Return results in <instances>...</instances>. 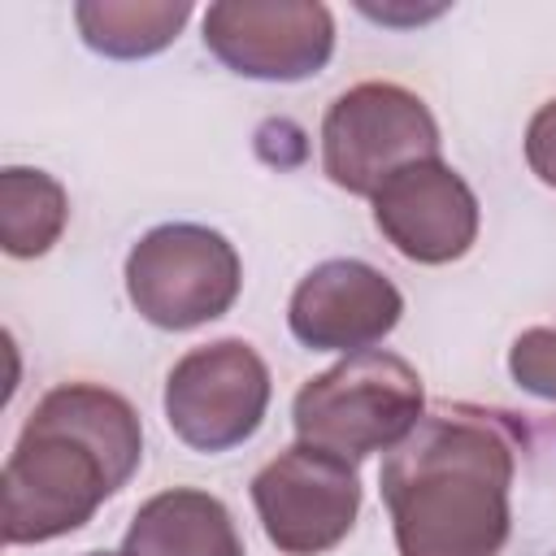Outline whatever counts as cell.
<instances>
[{
  "label": "cell",
  "mask_w": 556,
  "mask_h": 556,
  "mask_svg": "<svg viewBox=\"0 0 556 556\" xmlns=\"http://www.w3.org/2000/svg\"><path fill=\"white\" fill-rule=\"evenodd\" d=\"M517 434L504 413L439 404L382 456L400 556H500L513 530Z\"/></svg>",
  "instance_id": "obj_1"
},
{
  "label": "cell",
  "mask_w": 556,
  "mask_h": 556,
  "mask_svg": "<svg viewBox=\"0 0 556 556\" xmlns=\"http://www.w3.org/2000/svg\"><path fill=\"white\" fill-rule=\"evenodd\" d=\"M143 460V426L126 395L96 382L52 387L4 460V543H48L96 517Z\"/></svg>",
  "instance_id": "obj_2"
},
{
  "label": "cell",
  "mask_w": 556,
  "mask_h": 556,
  "mask_svg": "<svg viewBox=\"0 0 556 556\" xmlns=\"http://www.w3.org/2000/svg\"><path fill=\"white\" fill-rule=\"evenodd\" d=\"M426 408V391L417 369L382 348H365L308 378L295 391L291 421L300 443L334 452L343 460H365L374 452H391Z\"/></svg>",
  "instance_id": "obj_3"
},
{
  "label": "cell",
  "mask_w": 556,
  "mask_h": 556,
  "mask_svg": "<svg viewBox=\"0 0 556 556\" xmlns=\"http://www.w3.org/2000/svg\"><path fill=\"white\" fill-rule=\"evenodd\" d=\"M243 269L226 235L195 222L148 230L126 256V295L161 330H195L230 313Z\"/></svg>",
  "instance_id": "obj_4"
},
{
  "label": "cell",
  "mask_w": 556,
  "mask_h": 556,
  "mask_svg": "<svg viewBox=\"0 0 556 556\" xmlns=\"http://www.w3.org/2000/svg\"><path fill=\"white\" fill-rule=\"evenodd\" d=\"M439 156V122L400 83H356L321 117V169L352 195H374L395 169Z\"/></svg>",
  "instance_id": "obj_5"
},
{
  "label": "cell",
  "mask_w": 556,
  "mask_h": 556,
  "mask_svg": "<svg viewBox=\"0 0 556 556\" xmlns=\"http://www.w3.org/2000/svg\"><path fill=\"white\" fill-rule=\"evenodd\" d=\"M269 408V369L243 339H217L174 361L165 378V421L195 452L248 443Z\"/></svg>",
  "instance_id": "obj_6"
},
{
  "label": "cell",
  "mask_w": 556,
  "mask_h": 556,
  "mask_svg": "<svg viewBox=\"0 0 556 556\" xmlns=\"http://www.w3.org/2000/svg\"><path fill=\"white\" fill-rule=\"evenodd\" d=\"M252 504L265 539L282 556H321L352 534L361 478L352 460L313 443H291L252 478Z\"/></svg>",
  "instance_id": "obj_7"
},
{
  "label": "cell",
  "mask_w": 556,
  "mask_h": 556,
  "mask_svg": "<svg viewBox=\"0 0 556 556\" xmlns=\"http://www.w3.org/2000/svg\"><path fill=\"white\" fill-rule=\"evenodd\" d=\"M204 48L261 83L313 78L334 52V13L317 0H222L204 13Z\"/></svg>",
  "instance_id": "obj_8"
},
{
  "label": "cell",
  "mask_w": 556,
  "mask_h": 556,
  "mask_svg": "<svg viewBox=\"0 0 556 556\" xmlns=\"http://www.w3.org/2000/svg\"><path fill=\"white\" fill-rule=\"evenodd\" d=\"M369 204L382 239L417 265H452L478 239V195L439 156L395 169Z\"/></svg>",
  "instance_id": "obj_9"
},
{
  "label": "cell",
  "mask_w": 556,
  "mask_h": 556,
  "mask_svg": "<svg viewBox=\"0 0 556 556\" xmlns=\"http://www.w3.org/2000/svg\"><path fill=\"white\" fill-rule=\"evenodd\" d=\"M400 313H404V295L382 269L339 256V261H321L300 278L287 304V326L313 352L352 356L387 339Z\"/></svg>",
  "instance_id": "obj_10"
},
{
  "label": "cell",
  "mask_w": 556,
  "mask_h": 556,
  "mask_svg": "<svg viewBox=\"0 0 556 556\" xmlns=\"http://www.w3.org/2000/svg\"><path fill=\"white\" fill-rule=\"evenodd\" d=\"M122 556H243V539L217 495L169 486L135 508Z\"/></svg>",
  "instance_id": "obj_11"
},
{
  "label": "cell",
  "mask_w": 556,
  "mask_h": 556,
  "mask_svg": "<svg viewBox=\"0 0 556 556\" xmlns=\"http://www.w3.org/2000/svg\"><path fill=\"white\" fill-rule=\"evenodd\" d=\"M187 0H83L74 4L78 35L91 52L113 61H139L178 39L187 26Z\"/></svg>",
  "instance_id": "obj_12"
},
{
  "label": "cell",
  "mask_w": 556,
  "mask_h": 556,
  "mask_svg": "<svg viewBox=\"0 0 556 556\" xmlns=\"http://www.w3.org/2000/svg\"><path fill=\"white\" fill-rule=\"evenodd\" d=\"M65 217L70 195L52 174L26 165H9L0 174V243L9 256H43L61 239Z\"/></svg>",
  "instance_id": "obj_13"
},
{
  "label": "cell",
  "mask_w": 556,
  "mask_h": 556,
  "mask_svg": "<svg viewBox=\"0 0 556 556\" xmlns=\"http://www.w3.org/2000/svg\"><path fill=\"white\" fill-rule=\"evenodd\" d=\"M508 374L521 391L556 400V326H530L508 348Z\"/></svg>",
  "instance_id": "obj_14"
},
{
  "label": "cell",
  "mask_w": 556,
  "mask_h": 556,
  "mask_svg": "<svg viewBox=\"0 0 556 556\" xmlns=\"http://www.w3.org/2000/svg\"><path fill=\"white\" fill-rule=\"evenodd\" d=\"M526 161H530V174L556 191V100L539 104V113L530 117L526 126Z\"/></svg>",
  "instance_id": "obj_15"
},
{
  "label": "cell",
  "mask_w": 556,
  "mask_h": 556,
  "mask_svg": "<svg viewBox=\"0 0 556 556\" xmlns=\"http://www.w3.org/2000/svg\"><path fill=\"white\" fill-rule=\"evenodd\" d=\"M83 556H122V552H83Z\"/></svg>",
  "instance_id": "obj_16"
}]
</instances>
